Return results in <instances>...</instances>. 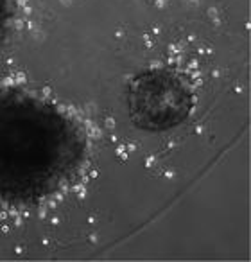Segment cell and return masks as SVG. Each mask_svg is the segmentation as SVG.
<instances>
[{
  "label": "cell",
  "instance_id": "6da1fadb",
  "mask_svg": "<svg viewBox=\"0 0 251 262\" xmlns=\"http://www.w3.org/2000/svg\"><path fill=\"white\" fill-rule=\"evenodd\" d=\"M131 117L144 129H169L188 115L192 97L178 75L147 72L131 88Z\"/></svg>",
  "mask_w": 251,
  "mask_h": 262
}]
</instances>
